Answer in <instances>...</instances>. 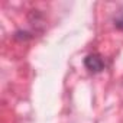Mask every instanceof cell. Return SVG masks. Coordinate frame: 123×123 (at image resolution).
<instances>
[{
  "label": "cell",
  "instance_id": "2",
  "mask_svg": "<svg viewBox=\"0 0 123 123\" xmlns=\"http://www.w3.org/2000/svg\"><path fill=\"white\" fill-rule=\"evenodd\" d=\"M113 23H114V26H116L117 29L123 31V6L117 10L116 16H114V19H113Z\"/></svg>",
  "mask_w": 123,
  "mask_h": 123
},
{
  "label": "cell",
  "instance_id": "1",
  "mask_svg": "<svg viewBox=\"0 0 123 123\" xmlns=\"http://www.w3.org/2000/svg\"><path fill=\"white\" fill-rule=\"evenodd\" d=\"M84 65H86V68L90 73H100L106 67L101 55H98V54H90V55H87L86 59H84Z\"/></svg>",
  "mask_w": 123,
  "mask_h": 123
}]
</instances>
